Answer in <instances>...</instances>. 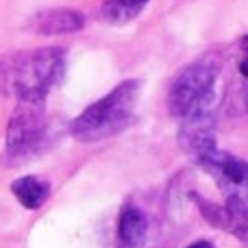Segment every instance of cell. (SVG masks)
Masks as SVG:
<instances>
[{
	"mask_svg": "<svg viewBox=\"0 0 248 248\" xmlns=\"http://www.w3.org/2000/svg\"><path fill=\"white\" fill-rule=\"evenodd\" d=\"M218 105H220V98L201 105L194 111H189L187 116L181 118L179 141L185 153L192 155L196 161L216 148V116H218Z\"/></svg>",
	"mask_w": 248,
	"mask_h": 248,
	"instance_id": "6",
	"label": "cell"
},
{
	"mask_svg": "<svg viewBox=\"0 0 248 248\" xmlns=\"http://www.w3.org/2000/svg\"><path fill=\"white\" fill-rule=\"evenodd\" d=\"M246 111H248V94H246Z\"/></svg>",
	"mask_w": 248,
	"mask_h": 248,
	"instance_id": "14",
	"label": "cell"
},
{
	"mask_svg": "<svg viewBox=\"0 0 248 248\" xmlns=\"http://www.w3.org/2000/svg\"><path fill=\"white\" fill-rule=\"evenodd\" d=\"M198 207H201V214L211 227L222 229V231L235 235L237 240L248 242V214L235 209L231 205H214V202H207L202 198H196Z\"/></svg>",
	"mask_w": 248,
	"mask_h": 248,
	"instance_id": "8",
	"label": "cell"
},
{
	"mask_svg": "<svg viewBox=\"0 0 248 248\" xmlns=\"http://www.w3.org/2000/svg\"><path fill=\"white\" fill-rule=\"evenodd\" d=\"M137 100H140V81L128 78L113 87L107 96L83 109L81 116H77L70 124V133L83 144L107 140L131 124Z\"/></svg>",
	"mask_w": 248,
	"mask_h": 248,
	"instance_id": "2",
	"label": "cell"
},
{
	"mask_svg": "<svg viewBox=\"0 0 248 248\" xmlns=\"http://www.w3.org/2000/svg\"><path fill=\"white\" fill-rule=\"evenodd\" d=\"M198 166L214 176L224 202L248 214V161L231 153L214 148L198 159Z\"/></svg>",
	"mask_w": 248,
	"mask_h": 248,
	"instance_id": "4",
	"label": "cell"
},
{
	"mask_svg": "<svg viewBox=\"0 0 248 248\" xmlns=\"http://www.w3.org/2000/svg\"><path fill=\"white\" fill-rule=\"evenodd\" d=\"M146 2L150 0H105V16L116 24L133 20L135 16H140V11L146 7Z\"/></svg>",
	"mask_w": 248,
	"mask_h": 248,
	"instance_id": "11",
	"label": "cell"
},
{
	"mask_svg": "<svg viewBox=\"0 0 248 248\" xmlns=\"http://www.w3.org/2000/svg\"><path fill=\"white\" fill-rule=\"evenodd\" d=\"M187 248H214V246H211L209 242H205V240H202V242H194V244H189Z\"/></svg>",
	"mask_w": 248,
	"mask_h": 248,
	"instance_id": "12",
	"label": "cell"
},
{
	"mask_svg": "<svg viewBox=\"0 0 248 248\" xmlns=\"http://www.w3.org/2000/svg\"><path fill=\"white\" fill-rule=\"evenodd\" d=\"M240 72L244 74V77H248V59H244V61L240 63Z\"/></svg>",
	"mask_w": 248,
	"mask_h": 248,
	"instance_id": "13",
	"label": "cell"
},
{
	"mask_svg": "<svg viewBox=\"0 0 248 248\" xmlns=\"http://www.w3.org/2000/svg\"><path fill=\"white\" fill-rule=\"evenodd\" d=\"M85 26V17L74 9H48L35 13L29 20V31L37 35H65L77 33Z\"/></svg>",
	"mask_w": 248,
	"mask_h": 248,
	"instance_id": "7",
	"label": "cell"
},
{
	"mask_svg": "<svg viewBox=\"0 0 248 248\" xmlns=\"http://www.w3.org/2000/svg\"><path fill=\"white\" fill-rule=\"evenodd\" d=\"M42 107L44 105L37 103H17V109L9 118L7 126L9 157H29L42 148L48 131V122Z\"/></svg>",
	"mask_w": 248,
	"mask_h": 248,
	"instance_id": "5",
	"label": "cell"
},
{
	"mask_svg": "<svg viewBox=\"0 0 248 248\" xmlns=\"http://www.w3.org/2000/svg\"><path fill=\"white\" fill-rule=\"evenodd\" d=\"M11 192L20 201L22 207H26V209H39L48 201L50 185L46 181H42L39 176H20L17 181L11 183Z\"/></svg>",
	"mask_w": 248,
	"mask_h": 248,
	"instance_id": "10",
	"label": "cell"
},
{
	"mask_svg": "<svg viewBox=\"0 0 248 248\" xmlns=\"http://www.w3.org/2000/svg\"><path fill=\"white\" fill-rule=\"evenodd\" d=\"M65 68L61 48H37L0 61V90L11 92L17 103L44 105Z\"/></svg>",
	"mask_w": 248,
	"mask_h": 248,
	"instance_id": "1",
	"label": "cell"
},
{
	"mask_svg": "<svg viewBox=\"0 0 248 248\" xmlns=\"http://www.w3.org/2000/svg\"><path fill=\"white\" fill-rule=\"evenodd\" d=\"M218 63L211 59H201L183 68L168 92V111L176 118H183L201 105L218 100Z\"/></svg>",
	"mask_w": 248,
	"mask_h": 248,
	"instance_id": "3",
	"label": "cell"
},
{
	"mask_svg": "<svg viewBox=\"0 0 248 248\" xmlns=\"http://www.w3.org/2000/svg\"><path fill=\"white\" fill-rule=\"evenodd\" d=\"M148 233L146 216L137 207H124L118 218V237L126 248H141Z\"/></svg>",
	"mask_w": 248,
	"mask_h": 248,
	"instance_id": "9",
	"label": "cell"
}]
</instances>
